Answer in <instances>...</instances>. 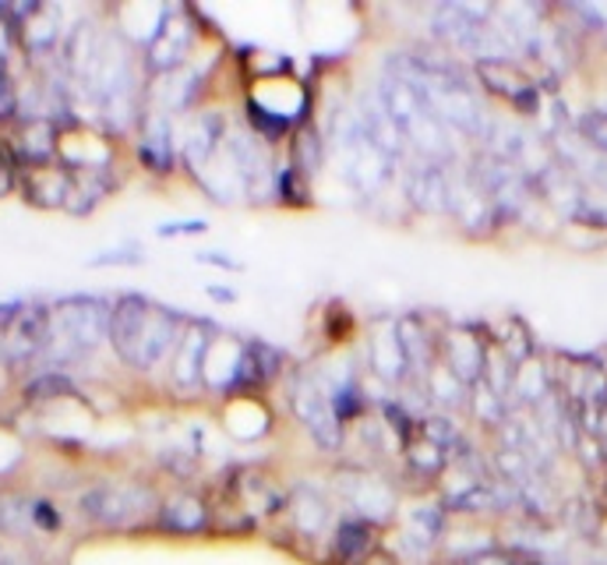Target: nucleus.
I'll return each mask as SVG.
<instances>
[{
    "instance_id": "obj_1",
    "label": "nucleus",
    "mask_w": 607,
    "mask_h": 565,
    "mask_svg": "<svg viewBox=\"0 0 607 565\" xmlns=\"http://www.w3.org/2000/svg\"><path fill=\"white\" fill-rule=\"evenodd\" d=\"M110 343L131 368H156L177 340V315L138 294L120 298L110 311Z\"/></svg>"
},
{
    "instance_id": "obj_2",
    "label": "nucleus",
    "mask_w": 607,
    "mask_h": 565,
    "mask_svg": "<svg viewBox=\"0 0 607 565\" xmlns=\"http://www.w3.org/2000/svg\"><path fill=\"white\" fill-rule=\"evenodd\" d=\"M395 75H403L407 81H413V86L421 89L428 107L442 117L446 128H459L467 135L488 131V114H484V107H480L470 78L456 65L428 60V57H410L403 68H395Z\"/></svg>"
},
{
    "instance_id": "obj_3",
    "label": "nucleus",
    "mask_w": 607,
    "mask_h": 565,
    "mask_svg": "<svg viewBox=\"0 0 607 565\" xmlns=\"http://www.w3.org/2000/svg\"><path fill=\"white\" fill-rule=\"evenodd\" d=\"M379 107L385 110V117L392 120V128L400 131L403 142H410L424 159H446L449 156V128L442 124L428 99L421 96V89L407 81L403 75H389L379 89Z\"/></svg>"
},
{
    "instance_id": "obj_4",
    "label": "nucleus",
    "mask_w": 607,
    "mask_h": 565,
    "mask_svg": "<svg viewBox=\"0 0 607 565\" xmlns=\"http://www.w3.org/2000/svg\"><path fill=\"white\" fill-rule=\"evenodd\" d=\"M336 145L346 174L358 181L364 192H379V187L389 181V166H392V153L382 149L379 138L368 131V124L361 117H353L346 124H340L336 131Z\"/></svg>"
},
{
    "instance_id": "obj_5",
    "label": "nucleus",
    "mask_w": 607,
    "mask_h": 565,
    "mask_svg": "<svg viewBox=\"0 0 607 565\" xmlns=\"http://www.w3.org/2000/svg\"><path fill=\"white\" fill-rule=\"evenodd\" d=\"M110 332V311L96 298H71L50 311V340L68 343L75 353L92 350Z\"/></svg>"
},
{
    "instance_id": "obj_6",
    "label": "nucleus",
    "mask_w": 607,
    "mask_h": 565,
    "mask_svg": "<svg viewBox=\"0 0 607 565\" xmlns=\"http://www.w3.org/2000/svg\"><path fill=\"white\" fill-rule=\"evenodd\" d=\"M473 71L491 92H498L501 99H509L516 110H522L527 117L537 114V107H540L537 86L527 78V71L516 65V60H477Z\"/></svg>"
},
{
    "instance_id": "obj_7",
    "label": "nucleus",
    "mask_w": 607,
    "mask_h": 565,
    "mask_svg": "<svg viewBox=\"0 0 607 565\" xmlns=\"http://www.w3.org/2000/svg\"><path fill=\"white\" fill-rule=\"evenodd\" d=\"M293 410L307 425V431L315 435V442L332 449L340 442V417L329 407V396L322 392V386L315 379H301L297 389H293Z\"/></svg>"
},
{
    "instance_id": "obj_8",
    "label": "nucleus",
    "mask_w": 607,
    "mask_h": 565,
    "mask_svg": "<svg viewBox=\"0 0 607 565\" xmlns=\"http://www.w3.org/2000/svg\"><path fill=\"white\" fill-rule=\"evenodd\" d=\"M145 491L135 488H120V485H99L92 491L81 495V513H86L92 523H102V527H120L141 513Z\"/></svg>"
},
{
    "instance_id": "obj_9",
    "label": "nucleus",
    "mask_w": 607,
    "mask_h": 565,
    "mask_svg": "<svg viewBox=\"0 0 607 565\" xmlns=\"http://www.w3.org/2000/svg\"><path fill=\"white\" fill-rule=\"evenodd\" d=\"M177 379L180 382H195L202 368H205V353H208V340L202 337V329L187 332V337L177 343Z\"/></svg>"
},
{
    "instance_id": "obj_10",
    "label": "nucleus",
    "mask_w": 607,
    "mask_h": 565,
    "mask_svg": "<svg viewBox=\"0 0 607 565\" xmlns=\"http://www.w3.org/2000/svg\"><path fill=\"white\" fill-rule=\"evenodd\" d=\"M371 548V527L361 519H346L336 530V555L343 562H361Z\"/></svg>"
},
{
    "instance_id": "obj_11",
    "label": "nucleus",
    "mask_w": 607,
    "mask_h": 565,
    "mask_svg": "<svg viewBox=\"0 0 607 565\" xmlns=\"http://www.w3.org/2000/svg\"><path fill=\"white\" fill-rule=\"evenodd\" d=\"M163 523L170 530H177V534H192V530H198L202 523H205V509H202V501L198 498H177V501H170V506L163 509Z\"/></svg>"
},
{
    "instance_id": "obj_12",
    "label": "nucleus",
    "mask_w": 607,
    "mask_h": 565,
    "mask_svg": "<svg viewBox=\"0 0 607 565\" xmlns=\"http://www.w3.org/2000/svg\"><path fill=\"white\" fill-rule=\"evenodd\" d=\"M75 386L65 379V374H39V379L26 389L29 400H57V396H71Z\"/></svg>"
},
{
    "instance_id": "obj_13",
    "label": "nucleus",
    "mask_w": 607,
    "mask_h": 565,
    "mask_svg": "<svg viewBox=\"0 0 607 565\" xmlns=\"http://www.w3.org/2000/svg\"><path fill=\"white\" fill-rule=\"evenodd\" d=\"M29 516H32L36 527H43V530H57L60 527V516L53 513L50 501H36V506L29 509Z\"/></svg>"
},
{
    "instance_id": "obj_14",
    "label": "nucleus",
    "mask_w": 607,
    "mask_h": 565,
    "mask_svg": "<svg viewBox=\"0 0 607 565\" xmlns=\"http://www.w3.org/2000/svg\"><path fill=\"white\" fill-rule=\"evenodd\" d=\"M205 223H174V226H159L163 237H174V234H202Z\"/></svg>"
},
{
    "instance_id": "obj_15",
    "label": "nucleus",
    "mask_w": 607,
    "mask_h": 565,
    "mask_svg": "<svg viewBox=\"0 0 607 565\" xmlns=\"http://www.w3.org/2000/svg\"><path fill=\"white\" fill-rule=\"evenodd\" d=\"M0 565H4V562H0Z\"/></svg>"
}]
</instances>
